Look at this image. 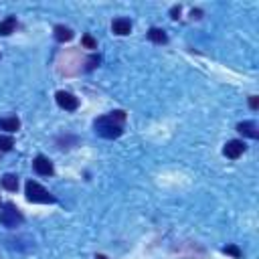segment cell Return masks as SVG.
<instances>
[{"mask_svg":"<svg viewBox=\"0 0 259 259\" xmlns=\"http://www.w3.org/2000/svg\"><path fill=\"white\" fill-rule=\"evenodd\" d=\"M33 168H35V172L37 174H41V176H51L53 172H55V168H53V162L47 158V156H37L35 160H33Z\"/></svg>","mask_w":259,"mask_h":259,"instance_id":"5b68a950","label":"cell"},{"mask_svg":"<svg viewBox=\"0 0 259 259\" xmlns=\"http://www.w3.org/2000/svg\"><path fill=\"white\" fill-rule=\"evenodd\" d=\"M15 146V140L11 136H0V152H11Z\"/></svg>","mask_w":259,"mask_h":259,"instance_id":"5bb4252c","label":"cell"},{"mask_svg":"<svg viewBox=\"0 0 259 259\" xmlns=\"http://www.w3.org/2000/svg\"><path fill=\"white\" fill-rule=\"evenodd\" d=\"M111 31L119 37H125V35H130V31H132V23H130L127 19H115L111 23Z\"/></svg>","mask_w":259,"mask_h":259,"instance_id":"ba28073f","label":"cell"},{"mask_svg":"<svg viewBox=\"0 0 259 259\" xmlns=\"http://www.w3.org/2000/svg\"><path fill=\"white\" fill-rule=\"evenodd\" d=\"M249 105H251V109H257V105H259V97H257V95H251V97H249Z\"/></svg>","mask_w":259,"mask_h":259,"instance_id":"d6986e66","label":"cell"},{"mask_svg":"<svg viewBox=\"0 0 259 259\" xmlns=\"http://www.w3.org/2000/svg\"><path fill=\"white\" fill-rule=\"evenodd\" d=\"M21 127V119L19 117H3L0 119V130H7V132H17Z\"/></svg>","mask_w":259,"mask_h":259,"instance_id":"8fae6325","label":"cell"},{"mask_svg":"<svg viewBox=\"0 0 259 259\" xmlns=\"http://www.w3.org/2000/svg\"><path fill=\"white\" fill-rule=\"evenodd\" d=\"M55 99H57V105L61 109H65V111H75L79 107V99L69 91H57Z\"/></svg>","mask_w":259,"mask_h":259,"instance_id":"277c9868","label":"cell"},{"mask_svg":"<svg viewBox=\"0 0 259 259\" xmlns=\"http://www.w3.org/2000/svg\"><path fill=\"white\" fill-rule=\"evenodd\" d=\"M170 17H172L174 21H178V19H180V7H172V9H170Z\"/></svg>","mask_w":259,"mask_h":259,"instance_id":"ac0fdd59","label":"cell"},{"mask_svg":"<svg viewBox=\"0 0 259 259\" xmlns=\"http://www.w3.org/2000/svg\"><path fill=\"white\" fill-rule=\"evenodd\" d=\"M148 39H150L152 43H156V45H164V43H168V35H166V31L156 29V27L148 31Z\"/></svg>","mask_w":259,"mask_h":259,"instance_id":"30bf717a","label":"cell"},{"mask_svg":"<svg viewBox=\"0 0 259 259\" xmlns=\"http://www.w3.org/2000/svg\"><path fill=\"white\" fill-rule=\"evenodd\" d=\"M27 199H29L31 203H39V205L55 203V197H53L47 188H43L39 182H35V180H29V182H27Z\"/></svg>","mask_w":259,"mask_h":259,"instance_id":"7a4b0ae2","label":"cell"},{"mask_svg":"<svg viewBox=\"0 0 259 259\" xmlns=\"http://www.w3.org/2000/svg\"><path fill=\"white\" fill-rule=\"evenodd\" d=\"M15 29H17V19L15 17L5 19L3 23H0V37H9L11 33H15Z\"/></svg>","mask_w":259,"mask_h":259,"instance_id":"7c38bea8","label":"cell"},{"mask_svg":"<svg viewBox=\"0 0 259 259\" xmlns=\"http://www.w3.org/2000/svg\"><path fill=\"white\" fill-rule=\"evenodd\" d=\"M123 121H125V111L121 109H115L107 115H101L95 119L93 127L95 132L105 138V140H113V138H119L123 134Z\"/></svg>","mask_w":259,"mask_h":259,"instance_id":"6da1fadb","label":"cell"},{"mask_svg":"<svg viewBox=\"0 0 259 259\" xmlns=\"http://www.w3.org/2000/svg\"><path fill=\"white\" fill-rule=\"evenodd\" d=\"M3 186H5L7 190H11V192H17V188H19V178H17L15 174H5V176H3Z\"/></svg>","mask_w":259,"mask_h":259,"instance_id":"4fadbf2b","label":"cell"},{"mask_svg":"<svg viewBox=\"0 0 259 259\" xmlns=\"http://www.w3.org/2000/svg\"><path fill=\"white\" fill-rule=\"evenodd\" d=\"M223 253H229V255H233L235 259H241V249H239V247H235V245H227V247H223Z\"/></svg>","mask_w":259,"mask_h":259,"instance_id":"9a60e30c","label":"cell"},{"mask_svg":"<svg viewBox=\"0 0 259 259\" xmlns=\"http://www.w3.org/2000/svg\"><path fill=\"white\" fill-rule=\"evenodd\" d=\"M25 221V217L21 215V211L13 205V203H7L5 205V211H0V225H5L9 229H15L17 225H21Z\"/></svg>","mask_w":259,"mask_h":259,"instance_id":"3957f363","label":"cell"},{"mask_svg":"<svg viewBox=\"0 0 259 259\" xmlns=\"http://www.w3.org/2000/svg\"><path fill=\"white\" fill-rule=\"evenodd\" d=\"M99 61H101V59H99V55H93L91 59H87V67H85V69H87V71H91V69H95V67L99 65Z\"/></svg>","mask_w":259,"mask_h":259,"instance_id":"e0dca14e","label":"cell"},{"mask_svg":"<svg viewBox=\"0 0 259 259\" xmlns=\"http://www.w3.org/2000/svg\"><path fill=\"white\" fill-rule=\"evenodd\" d=\"M243 152H245V144H243L241 140H229V142L225 144V148H223V154H225L227 158H231V160H237Z\"/></svg>","mask_w":259,"mask_h":259,"instance_id":"8992f818","label":"cell"},{"mask_svg":"<svg viewBox=\"0 0 259 259\" xmlns=\"http://www.w3.org/2000/svg\"><path fill=\"white\" fill-rule=\"evenodd\" d=\"M75 35H73V31L69 29V27H65V25H57L55 27V39L59 41V43H67V41H71Z\"/></svg>","mask_w":259,"mask_h":259,"instance_id":"9c48e42d","label":"cell"},{"mask_svg":"<svg viewBox=\"0 0 259 259\" xmlns=\"http://www.w3.org/2000/svg\"><path fill=\"white\" fill-rule=\"evenodd\" d=\"M201 15H203L201 11H192V19H201Z\"/></svg>","mask_w":259,"mask_h":259,"instance_id":"ffe728a7","label":"cell"},{"mask_svg":"<svg viewBox=\"0 0 259 259\" xmlns=\"http://www.w3.org/2000/svg\"><path fill=\"white\" fill-rule=\"evenodd\" d=\"M95 259H107V257H105V255H101V253H97V255H95Z\"/></svg>","mask_w":259,"mask_h":259,"instance_id":"44dd1931","label":"cell"},{"mask_svg":"<svg viewBox=\"0 0 259 259\" xmlns=\"http://www.w3.org/2000/svg\"><path fill=\"white\" fill-rule=\"evenodd\" d=\"M237 132L243 134V136H247V138H251V140H257L259 138V130H257V125L253 121H241L237 125Z\"/></svg>","mask_w":259,"mask_h":259,"instance_id":"52a82bcc","label":"cell"},{"mask_svg":"<svg viewBox=\"0 0 259 259\" xmlns=\"http://www.w3.org/2000/svg\"><path fill=\"white\" fill-rule=\"evenodd\" d=\"M81 41H83V45H85L87 49H97V43H95V39H93L91 35H85Z\"/></svg>","mask_w":259,"mask_h":259,"instance_id":"2e32d148","label":"cell"}]
</instances>
